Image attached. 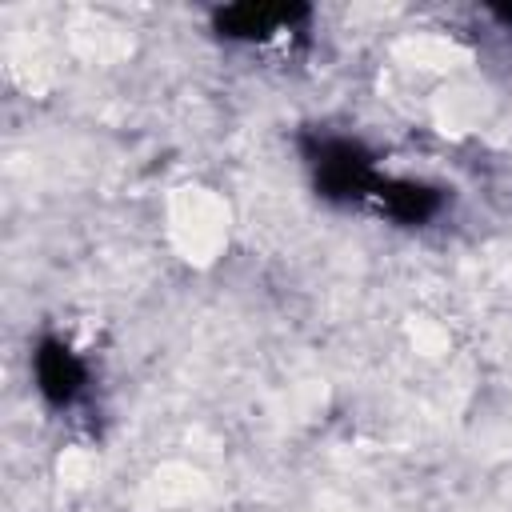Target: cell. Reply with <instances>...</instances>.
Returning a JSON list of instances; mask_svg holds the SVG:
<instances>
[{
	"label": "cell",
	"mask_w": 512,
	"mask_h": 512,
	"mask_svg": "<svg viewBox=\"0 0 512 512\" xmlns=\"http://www.w3.org/2000/svg\"><path fill=\"white\" fill-rule=\"evenodd\" d=\"M32 376H36V388L40 396L52 404V408H76L88 392V368L84 360L60 340V336H44L32 352Z\"/></svg>",
	"instance_id": "cell-2"
},
{
	"label": "cell",
	"mask_w": 512,
	"mask_h": 512,
	"mask_svg": "<svg viewBox=\"0 0 512 512\" xmlns=\"http://www.w3.org/2000/svg\"><path fill=\"white\" fill-rule=\"evenodd\" d=\"M304 8H264V4H236L216 12V32L228 40H276L284 32H292V20H304Z\"/></svg>",
	"instance_id": "cell-3"
},
{
	"label": "cell",
	"mask_w": 512,
	"mask_h": 512,
	"mask_svg": "<svg viewBox=\"0 0 512 512\" xmlns=\"http://www.w3.org/2000/svg\"><path fill=\"white\" fill-rule=\"evenodd\" d=\"M304 156H308L316 192L336 204H372V196L384 180L376 172L372 156L348 136H312L304 144Z\"/></svg>",
	"instance_id": "cell-1"
}]
</instances>
